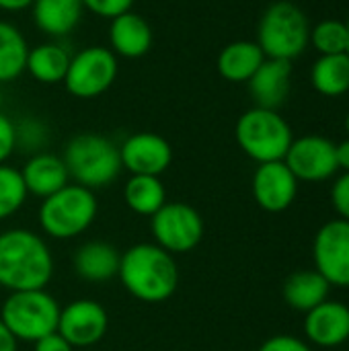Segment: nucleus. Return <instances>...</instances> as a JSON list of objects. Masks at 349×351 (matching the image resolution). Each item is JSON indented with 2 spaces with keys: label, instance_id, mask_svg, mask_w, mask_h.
Here are the masks:
<instances>
[{
  "label": "nucleus",
  "instance_id": "obj_1",
  "mask_svg": "<svg viewBox=\"0 0 349 351\" xmlns=\"http://www.w3.org/2000/svg\"><path fill=\"white\" fill-rule=\"evenodd\" d=\"M53 276V257L45 241L25 228L0 234V286L8 292L45 290Z\"/></svg>",
  "mask_w": 349,
  "mask_h": 351
},
{
  "label": "nucleus",
  "instance_id": "obj_2",
  "mask_svg": "<svg viewBox=\"0 0 349 351\" xmlns=\"http://www.w3.org/2000/svg\"><path fill=\"white\" fill-rule=\"evenodd\" d=\"M117 278L136 300L150 304L169 300L179 286V269L173 255L156 243H140L123 251Z\"/></svg>",
  "mask_w": 349,
  "mask_h": 351
},
{
  "label": "nucleus",
  "instance_id": "obj_3",
  "mask_svg": "<svg viewBox=\"0 0 349 351\" xmlns=\"http://www.w3.org/2000/svg\"><path fill=\"white\" fill-rule=\"evenodd\" d=\"M70 179L86 189H101L111 185L121 173L119 146L101 134L74 136L62 154Z\"/></svg>",
  "mask_w": 349,
  "mask_h": 351
},
{
  "label": "nucleus",
  "instance_id": "obj_4",
  "mask_svg": "<svg viewBox=\"0 0 349 351\" xmlns=\"http://www.w3.org/2000/svg\"><path fill=\"white\" fill-rule=\"evenodd\" d=\"M311 43V23L300 6L288 0L269 4L257 25V45L265 58L292 62Z\"/></svg>",
  "mask_w": 349,
  "mask_h": 351
},
{
  "label": "nucleus",
  "instance_id": "obj_5",
  "mask_svg": "<svg viewBox=\"0 0 349 351\" xmlns=\"http://www.w3.org/2000/svg\"><path fill=\"white\" fill-rule=\"evenodd\" d=\"M234 138L249 158L263 165L284 160L294 134L290 123L278 111L253 107L239 117Z\"/></svg>",
  "mask_w": 349,
  "mask_h": 351
},
{
  "label": "nucleus",
  "instance_id": "obj_6",
  "mask_svg": "<svg viewBox=\"0 0 349 351\" xmlns=\"http://www.w3.org/2000/svg\"><path fill=\"white\" fill-rule=\"evenodd\" d=\"M97 210L99 204L91 189L68 183L41 202L39 224L47 237L66 241L88 230L97 218Z\"/></svg>",
  "mask_w": 349,
  "mask_h": 351
},
{
  "label": "nucleus",
  "instance_id": "obj_7",
  "mask_svg": "<svg viewBox=\"0 0 349 351\" xmlns=\"http://www.w3.org/2000/svg\"><path fill=\"white\" fill-rule=\"evenodd\" d=\"M60 311L58 300L45 290H25L8 294L2 302L0 319L16 341L35 343L58 331Z\"/></svg>",
  "mask_w": 349,
  "mask_h": 351
},
{
  "label": "nucleus",
  "instance_id": "obj_8",
  "mask_svg": "<svg viewBox=\"0 0 349 351\" xmlns=\"http://www.w3.org/2000/svg\"><path fill=\"white\" fill-rule=\"evenodd\" d=\"M117 72V56L109 47L91 45L70 58L64 86L76 99H95L111 88Z\"/></svg>",
  "mask_w": 349,
  "mask_h": 351
},
{
  "label": "nucleus",
  "instance_id": "obj_9",
  "mask_svg": "<svg viewBox=\"0 0 349 351\" xmlns=\"http://www.w3.org/2000/svg\"><path fill=\"white\" fill-rule=\"evenodd\" d=\"M150 230L156 245L167 253H189L204 239V218L189 204L167 202L150 218Z\"/></svg>",
  "mask_w": 349,
  "mask_h": 351
},
{
  "label": "nucleus",
  "instance_id": "obj_10",
  "mask_svg": "<svg viewBox=\"0 0 349 351\" xmlns=\"http://www.w3.org/2000/svg\"><path fill=\"white\" fill-rule=\"evenodd\" d=\"M315 269L329 286L349 288V222L331 220L323 224L313 243Z\"/></svg>",
  "mask_w": 349,
  "mask_h": 351
},
{
  "label": "nucleus",
  "instance_id": "obj_11",
  "mask_svg": "<svg viewBox=\"0 0 349 351\" xmlns=\"http://www.w3.org/2000/svg\"><path fill=\"white\" fill-rule=\"evenodd\" d=\"M284 162L298 181L306 183L325 181L339 171L335 158V142L315 134L294 138L284 156Z\"/></svg>",
  "mask_w": 349,
  "mask_h": 351
},
{
  "label": "nucleus",
  "instance_id": "obj_12",
  "mask_svg": "<svg viewBox=\"0 0 349 351\" xmlns=\"http://www.w3.org/2000/svg\"><path fill=\"white\" fill-rule=\"evenodd\" d=\"M107 327H109L107 311L91 298L74 300L60 311L58 333L72 348H91L99 343L105 337Z\"/></svg>",
  "mask_w": 349,
  "mask_h": 351
},
{
  "label": "nucleus",
  "instance_id": "obj_13",
  "mask_svg": "<svg viewBox=\"0 0 349 351\" xmlns=\"http://www.w3.org/2000/svg\"><path fill=\"white\" fill-rule=\"evenodd\" d=\"M121 167L132 175L160 177L173 162V148L167 138L152 132H138L119 146Z\"/></svg>",
  "mask_w": 349,
  "mask_h": 351
},
{
  "label": "nucleus",
  "instance_id": "obj_14",
  "mask_svg": "<svg viewBox=\"0 0 349 351\" xmlns=\"http://www.w3.org/2000/svg\"><path fill=\"white\" fill-rule=\"evenodd\" d=\"M298 193V179L284 160L263 162L253 175V197L265 212L280 214L288 210Z\"/></svg>",
  "mask_w": 349,
  "mask_h": 351
},
{
  "label": "nucleus",
  "instance_id": "obj_15",
  "mask_svg": "<svg viewBox=\"0 0 349 351\" xmlns=\"http://www.w3.org/2000/svg\"><path fill=\"white\" fill-rule=\"evenodd\" d=\"M249 93L255 107L278 111L290 93L292 84V62L265 58L257 72L249 78Z\"/></svg>",
  "mask_w": 349,
  "mask_h": 351
},
{
  "label": "nucleus",
  "instance_id": "obj_16",
  "mask_svg": "<svg viewBox=\"0 0 349 351\" xmlns=\"http://www.w3.org/2000/svg\"><path fill=\"white\" fill-rule=\"evenodd\" d=\"M304 333L319 348H337L349 339V306L325 300L306 313Z\"/></svg>",
  "mask_w": 349,
  "mask_h": 351
},
{
  "label": "nucleus",
  "instance_id": "obj_17",
  "mask_svg": "<svg viewBox=\"0 0 349 351\" xmlns=\"http://www.w3.org/2000/svg\"><path fill=\"white\" fill-rule=\"evenodd\" d=\"M152 41H154L152 27L142 14L128 10V12L111 19L109 49L115 56L130 58V60L142 58L150 51Z\"/></svg>",
  "mask_w": 349,
  "mask_h": 351
},
{
  "label": "nucleus",
  "instance_id": "obj_18",
  "mask_svg": "<svg viewBox=\"0 0 349 351\" xmlns=\"http://www.w3.org/2000/svg\"><path fill=\"white\" fill-rule=\"evenodd\" d=\"M21 177L27 187V193L41 197V199L53 195L56 191L66 187L70 181V175L62 156H56L49 152L33 154L21 169Z\"/></svg>",
  "mask_w": 349,
  "mask_h": 351
},
{
  "label": "nucleus",
  "instance_id": "obj_19",
  "mask_svg": "<svg viewBox=\"0 0 349 351\" xmlns=\"http://www.w3.org/2000/svg\"><path fill=\"white\" fill-rule=\"evenodd\" d=\"M121 253L105 241H88L74 253V271L80 280L103 284L117 276Z\"/></svg>",
  "mask_w": 349,
  "mask_h": 351
},
{
  "label": "nucleus",
  "instance_id": "obj_20",
  "mask_svg": "<svg viewBox=\"0 0 349 351\" xmlns=\"http://www.w3.org/2000/svg\"><path fill=\"white\" fill-rule=\"evenodd\" d=\"M82 0H33V23L49 37H64L76 29L82 16Z\"/></svg>",
  "mask_w": 349,
  "mask_h": 351
},
{
  "label": "nucleus",
  "instance_id": "obj_21",
  "mask_svg": "<svg viewBox=\"0 0 349 351\" xmlns=\"http://www.w3.org/2000/svg\"><path fill=\"white\" fill-rule=\"evenodd\" d=\"M265 62V53L257 41L239 39L222 47L216 60L218 74L228 82H249L257 68Z\"/></svg>",
  "mask_w": 349,
  "mask_h": 351
},
{
  "label": "nucleus",
  "instance_id": "obj_22",
  "mask_svg": "<svg viewBox=\"0 0 349 351\" xmlns=\"http://www.w3.org/2000/svg\"><path fill=\"white\" fill-rule=\"evenodd\" d=\"M329 282L317 269H300L288 276L282 294L288 306L300 313H309L329 296Z\"/></svg>",
  "mask_w": 349,
  "mask_h": 351
},
{
  "label": "nucleus",
  "instance_id": "obj_23",
  "mask_svg": "<svg viewBox=\"0 0 349 351\" xmlns=\"http://www.w3.org/2000/svg\"><path fill=\"white\" fill-rule=\"evenodd\" d=\"M70 58L72 56L62 45L41 43L29 49L25 70L41 84H58V82H64L66 78Z\"/></svg>",
  "mask_w": 349,
  "mask_h": 351
},
{
  "label": "nucleus",
  "instance_id": "obj_24",
  "mask_svg": "<svg viewBox=\"0 0 349 351\" xmlns=\"http://www.w3.org/2000/svg\"><path fill=\"white\" fill-rule=\"evenodd\" d=\"M125 206L138 216L152 218L167 204V189L160 177L150 175H132L123 187Z\"/></svg>",
  "mask_w": 349,
  "mask_h": 351
},
{
  "label": "nucleus",
  "instance_id": "obj_25",
  "mask_svg": "<svg viewBox=\"0 0 349 351\" xmlns=\"http://www.w3.org/2000/svg\"><path fill=\"white\" fill-rule=\"evenodd\" d=\"M311 82L323 97H341L349 90V56H319L311 70Z\"/></svg>",
  "mask_w": 349,
  "mask_h": 351
},
{
  "label": "nucleus",
  "instance_id": "obj_26",
  "mask_svg": "<svg viewBox=\"0 0 349 351\" xmlns=\"http://www.w3.org/2000/svg\"><path fill=\"white\" fill-rule=\"evenodd\" d=\"M27 53L29 45L23 33L14 25L0 21V82H12L25 72Z\"/></svg>",
  "mask_w": 349,
  "mask_h": 351
},
{
  "label": "nucleus",
  "instance_id": "obj_27",
  "mask_svg": "<svg viewBox=\"0 0 349 351\" xmlns=\"http://www.w3.org/2000/svg\"><path fill=\"white\" fill-rule=\"evenodd\" d=\"M311 43L321 56L348 53L349 31L346 21L325 19L311 27Z\"/></svg>",
  "mask_w": 349,
  "mask_h": 351
},
{
  "label": "nucleus",
  "instance_id": "obj_28",
  "mask_svg": "<svg viewBox=\"0 0 349 351\" xmlns=\"http://www.w3.org/2000/svg\"><path fill=\"white\" fill-rule=\"evenodd\" d=\"M27 187L21 171L8 165H0V220L19 212L27 199Z\"/></svg>",
  "mask_w": 349,
  "mask_h": 351
},
{
  "label": "nucleus",
  "instance_id": "obj_29",
  "mask_svg": "<svg viewBox=\"0 0 349 351\" xmlns=\"http://www.w3.org/2000/svg\"><path fill=\"white\" fill-rule=\"evenodd\" d=\"M82 6L86 10H91L93 14L111 21V19L132 10L134 0H82Z\"/></svg>",
  "mask_w": 349,
  "mask_h": 351
},
{
  "label": "nucleus",
  "instance_id": "obj_30",
  "mask_svg": "<svg viewBox=\"0 0 349 351\" xmlns=\"http://www.w3.org/2000/svg\"><path fill=\"white\" fill-rule=\"evenodd\" d=\"M331 204L341 220L349 222V173H344L331 189Z\"/></svg>",
  "mask_w": 349,
  "mask_h": 351
},
{
  "label": "nucleus",
  "instance_id": "obj_31",
  "mask_svg": "<svg viewBox=\"0 0 349 351\" xmlns=\"http://www.w3.org/2000/svg\"><path fill=\"white\" fill-rule=\"evenodd\" d=\"M16 148V125L0 113V165H4Z\"/></svg>",
  "mask_w": 349,
  "mask_h": 351
},
{
  "label": "nucleus",
  "instance_id": "obj_32",
  "mask_svg": "<svg viewBox=\"0 0 349 351\" xmlns=\"http://www.w3.org/2000/svg\"><path fill=\"white\" fill-rule=\"evenodd\" d=\"M23 144L25 148H39L43 144V128L39 121H23L16 125V146Z\"/></svg>",
  "mask_w": 349,
  "mask_h": 351
},
{
  "label": "nucleus",
  "instance_id": "obj_33",
  "mask_svg": "<svg viewBox=\"0 0 349 351\" xmlns=\"http://www.w3.org/2000/svg\"><path fill=\"white\" fill-rule=\"evenodd\" d=\"M259 351H311V348L292 335H274L267 341H263V346L259 348Z\"/></svg>",
  "mask_w": 349,
  "mask_h": 351
},
{
  "label": "nucleus",
  "instance_id": "obj_34",
  "mask_svg": "<svg viewBox=\"0 0 349 351\" xmlns=\"http://www.w3.org/2000/svg\"><path fill=\"white\" fill-rule=\"evenodd\" d=\"M35 351H74V348L56 331V333L35 341Z\"/></svg>",
  "mask_w": 349,
  "mask_h": 351
},
{
  "label": "nucleus",
  "instance_id": "obj_35",
  "mask_svg": "<svg viewBox=\"0 0 349 351\" xmlns=\"http://www.w3.org/2000/svg\"><path fill=\"white\" fill-rule=\"evenodd\" d=\"M335 158H337V169L349 173V138L335 144Z\"/></svg>",
  "mask_w": 349,
  "mask_h": 351
},
{
  "label": "nucleus",
  "instance_id": "obj_36",
  "mask_svg": "<svg viewBox=\"0 0 349 351\" xmlns=\"http://www.w3.org/2000/svg\"><path fill=\"white\" fill-rule=\"evenodd\" d=\"M16 337L8 331L4 321L0 319V351H16Z\"/></svg>",
  "mask_w": 349,
  "mask_h": 351
},
{
  "label": "nucleus",
  "instance_id": "obj_37",
  "mask_svg": "<svg viewBox=\"0 0 349 351\" xmlns=\"http://www.w3.org/2000/svg\"><path fill=\"white\" fill-rule=\"evenodd\" d=\"M33 4V0H0V8L14 12V10H25Z\"/></svg>",
  "mask_w": 349,
  "mask_h": 351
},
{
  "label": "nucleus",
  "instance_id": "obj_38",
  "mask_svg": "<svg viewBox=\"0 0 349 351\" xmlns=\"http://www.w3.org/2000/svg\"><path fill=\"white\" fill-rule=\"evenodd\" d=\"M346 132H348V138H349V113H348V117H346Z\"/></svg>",
  "mask_w": 349,
  "mask_h": 351
},
{
  "label": "nucleus",
  "instance_id": "obj_39",
  "mask_svg": "<svg viewBox=\"0 0 349 351\" xmlns=\"http://www.w3.org/2000/svg\"><path fill=\"white\" fill-rule=\"evenodd\" d=\"M0 113H2V95H0Z\"/></svg>",
  "mask_w": 349,
  "mask_h": 351
},
{
  "label": "nucleus",
  "instance_id": "obj_40",
  "mask_svg": "<svg viewBox=\"0 0 349 351\" xmlns=\"http://www.w3.org/2000/svg\"><path fill=\"white\" fill-rule=\"evenodd\" d=\"M348 31H349V21H348ZM348 56H349V43H348Z\"/></svg>",
  "mask_w": 349,
  "mask_h": 351
}]
</instances>
